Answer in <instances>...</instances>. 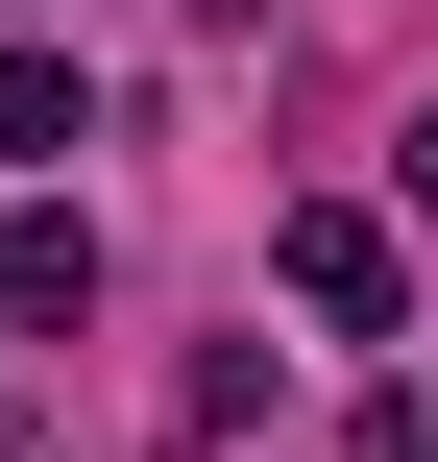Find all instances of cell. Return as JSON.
I'll list each match as a JSON object with an SVG mask.
<instances>
[{
  "instance_id": "obj_3",
  "label": "cell",
  "mask_w": 438,
  "mask_h": 462,
  "mask_svg": "<svg viewBox=\"0 0 438 462\" xmlns=\"http://www.w3.org/2000/svg\"><path fill=\"white\" fill-rule=\"evenodd\" d=\"M0 146H73V49H24V24H0Z\"/></svg>"
},
{
  "instance_id": "obj_1",
  "label": "cell",
  "mask_w": 438,
  "mask_h": 462,
  "mask_svg": "<svg viewBox=\"0 0 438 462\" xmlns=\"http://www.w3.org/2000/svg\"><path fill=\"white\" fill-rule=\"evenodd\" d=\"M268 268H293V317H341V341H390V317H415V268H390V219H366V195H317Z\"/></svg>"
},
{
  "instance_id": "obj_4",
  "label": "cell",
  "mask_w": 438,
  "mask_h": 462,
  "mask_svg": "<svg viewBox=\"0 0 438 462\" xmlns=\"http://www.w3.org/2000/svg\"><path fill=\"white\" fill-rule=\"evenodd\" d=\"M390 195H415V219H438V97H415V122H390Z\"/></svg>"
},
{
  "instance_id": "obj_2",
  "label": "cell",
  "mask_w": 438,
  "mask_h": 462,
  "mask_svg": "<svg viewBox=\"0 0 438 462\" xmlns=\"http://www.w3.org/2000/svg\"><path fill=\"white\" fill-rule=\"evenodd\" d=\"M73 292H98V244L24 195V219H0V317H24V341H73Z\"/></svg>"
}]
</instances>
